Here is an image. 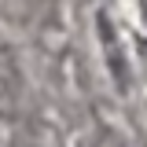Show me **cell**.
<instances>
[{
    "label": "cell",
    "mask_w": 147,
    "mask_h": 147,
    "mask_svg": "<svg viewBox=\"0 0 147 147\" xmlns=\"http://www.w3.org/2000/svg\"><path fill=\"white\" fill-rule=\"evenodd\" d=\"M18 63L7 44H0V114H11L18 107Z\"/></svg>",
    "instance_id": "cell-1"
}]
</instances>
